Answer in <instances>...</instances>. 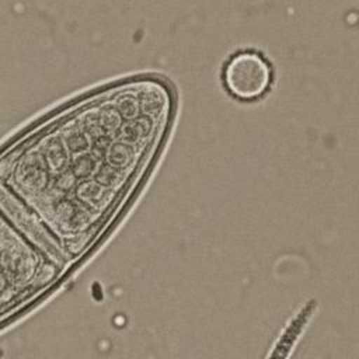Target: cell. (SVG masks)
<instances>
[{"mask_svg":"<svg viewBox=\"0 0 359 359\" xmlns=\"http://www.w3.org/2000/svg\"><path fill=\"white\" fill-rule=\"evenodd\" d=\"M223 83L226 90L238 100H258L271 87V63L257 50H240L226 62Z\"/></svg>","mask_w":359,"mask_h":359,"instance_id":"cell-1","label":"cell"}]
</instances>
